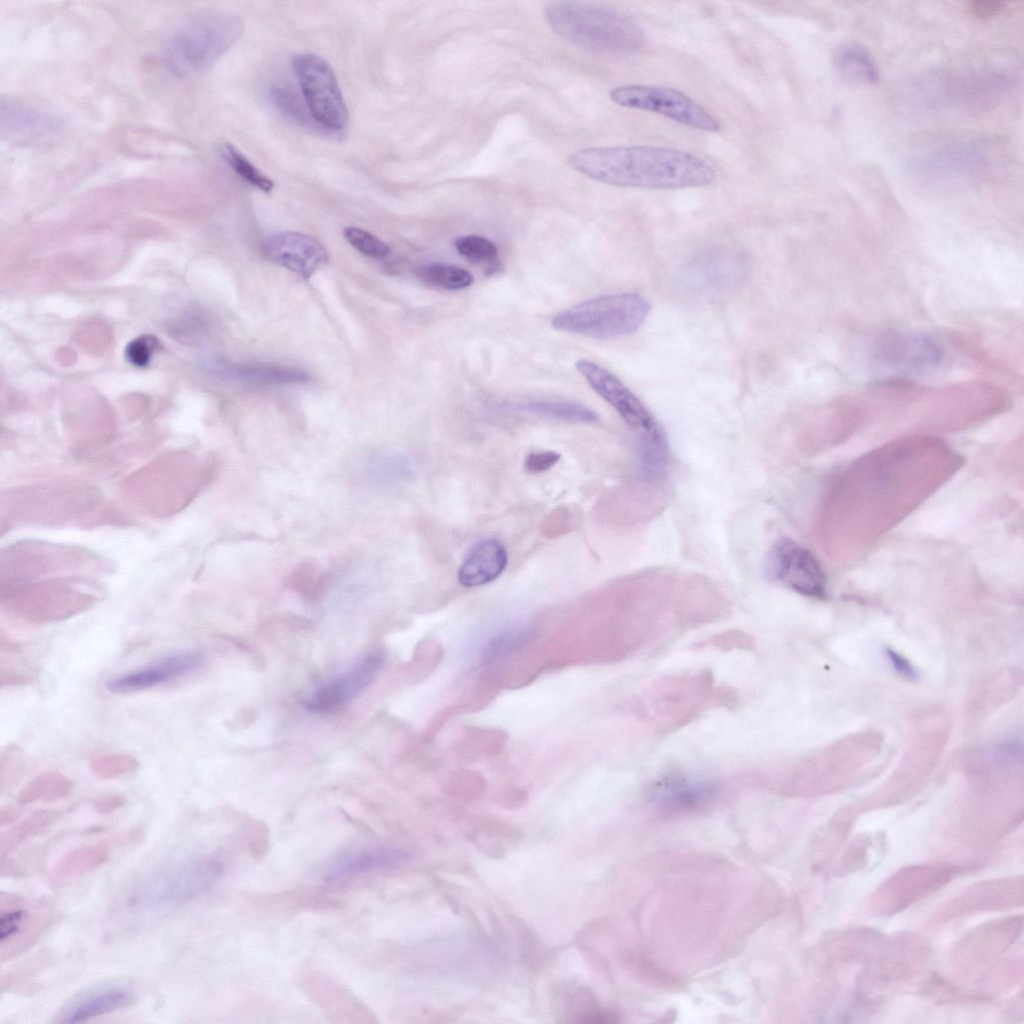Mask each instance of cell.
I'll return each mask as SVG.
<instances>
[{
  "mask_svg": "<svg viewBox=\"0 0 1024 1024\" xmlns=\"http://www.w3.org/2000/svg\"><path fill=\"white\" fill-rule=\"evenodd\" d=\"M568 162L596 181L620 187H701L716 176L712 166L691 153L648 145L585 148L575 151Z\"/></svg>",
  "mask_w": 1024,
  "mask_h": 1024,
  "instance_id": "6da1fadb",
  "label": "cell"
},
{
  "mask_svg": "<svg viewBox=\"0 0 1024 1024\" xmlns=\"http://www.w3.org/2000/svg\"><path fill=\"white\" fill-rule=\"evenodd\" d=\"M550 27L560 37L598 53L627 54L640 49L643 31L629 18L610 9L576 1L550 2L544 9Z\"/></svg>",
  "mask_w": 1024,
  "mask_h": 1024,
  "instance_id": "7a4b0ae2",
  "label": "cell"
},
{
  "mask_svg": "<svg viewBox=\"0 0 1024 1024\" xmlns=\"http://www.w3.org/2000/svg\"><path fill=\"white\" fill-rule=\"evenodd\" d=\"M243 24L228 13H208L181 25L167 40L163 58L177 76H189L213 64L239 38Z\"/></svg>",
  "mask_w": 1024,
  "mask_h": 1024,
  "instance_id": "3957f363",
  "label": "cell"
},
{
  "mask_svg": "<svg viewBox=\"0 0 1024 1024\" xmlns=\"http://www.w3.org/2000/svg\"><path fill=\"white\" fill-rule=\"evenodd\" d=\"M223 874L224 864L214 856L185 860L140 880L132 889L128 904L139 910L182 905L209 892Z\"/></svg>",
  "mask_w": 1024,
  "mask_h": 1024,
  "instance_id": "277c9868",
  "label": "cell"
},
{
  "mask_svg": "<svg viewBox=\"0 0 1024 1024\" xmlns=\"http://www.w3.org/2000/svg\"><path fill=\"white\" fill-rule=\"evenodd\" d=\"M650 311V303L641 295L617 293L582 301L556 315L551 325L558 331L612 339L636 332Z\"/></svg>",
  "mask_w": 1024,
  "mask_h": 1024,
  "instance_id": "5b68a950",
  "label": "cell"
},
{
  "mask_svg": "<svg viewBox=\"0 0 1024 1024\" xmlns=\"http://www.w3.org/2000/svg\"><path fill=\"white\" fill-rule=\"evenodd\" d=\"M723 694L707 674L671 677L651 686L641 699V709L658 725L675 726L722 701Z\"/></svg>",
  "mask_w": 1024,
  "mask_h": 1024,
  "instance_id": "8992f818",
  "label": "cell"
},
{
  "mask_svg": "<svg viewBox=\"0 0 1024 1024\" xmlns=\"http://www.w3.org/2000/svg\"><path fill=\"white\" fill-rule=\"evenodd\" d=\"M292 67L312 120L332 132L345 129L348 110L329 63L319 55L301 53L293 57Z\"/></svg>",
  "mask_w": 1024,
  "mask_h": 1024,
  "instance_id": "52a82bcc",
  "label": "cell"
},
{
  "mask_svg": "<svg viewBox=\"0 0 1024 1024\" xmlns=\"http://www.w3.org/2000/svg\"><path fill=\"white\" fill-rule=\"evenodd\" d=\"M619 106L656 113L691 128L707 132L721 129L720 122L685 93L664 86L625 85L611 90Z\"/></svg>",
  "mask_w": 1024,
  "mask_h": 1024,
  "instance_id": "ba28073f",
  "label": "cell"
},
{
  "mask_svg": "<svg viewBox=\"0 0 1024 1024\" xmlns=\"http://www.w3.org/2000/svg\"><path fill=\"white\" fill-rule=\"evenodd\" d=\"M768 579L801 595L823 599L827 595L825 574L815 556L788 537L779 538L764 560Z\"/></svg>",
  "mask_w": 1024,
  "mask_h": 1024,
  "instance_id": "9c48e42d",
  "label": "cell"
},
{
  "mask_svg": "<svg viewBox=\"0 0 1024 1024\" xmlns=\"http://www.w3.org/2000/svg\"><path fill=\"white\" fill-rule=\"evenodd\" d=\"M575 367L590 387L636 433L637 438L664 433L644 403L610 371L586 359L578 360Z\"/></svg>",
  "mask_w": 1024,
  "mask_h": 1024,
  "instance_id": "30bf717a",
  "label": "cell"
},
{
  "mask_svg": "<svg viewBox=\"0 0 1024 1024\" xmlns=\"http://www.w3.org/2000/svg\"><path fill=\"white\" fill-rule=\"evenodd\" d=\"M380 651L368 653L347 670L317 688L304 701V707L315 713H331L345 707L376 679L384 664Z\"/></svg>",
  "mask_w": 1024,
  "mask_h": 1024,
  "instance_id": "8fae6325",
  "label": "cell"
},
{
  "mask_svg": "<svg viewBox=\"0 0 1024 1024\" xmlns=\"http://www.w3.org/2000/svg\"><path fill=\"white\" fill-rule=\"evenodd\" d=\"M720 791L721 787L713 780L671 773L653 784L649 799L661 813L682 814L708 806Z\"/></svg>",
  "mask_w": 1024,
  "mask_h": 1024,
  "instance_id": "7c38bea8",
  "label": "cell"
},
{
  "mask_svg": "<svg viewBox=\"0 0 1024 1024\" xmlns=\"http://www.w3.org/2000/svg\"><path fill=\"white\" fill-rule=\"evenodd\" d=\"M262 251L274 263L303 278H310L328 261L325 247L314 237L299 232H280L267 238Z\"/></svg>",
  "mask_w": 1024,
  "mask_h": 1024,
  "instance_id": "4fadbf2b",
  "label": "cell"
},
{
  "mask_svg": "<svg viewBox=\"0 0 1024 1024\" xmlns=\"http://www.w3.org/2000/svg\"><path fill=\"white\" fill-rule=\"evenodd\" d=\"M205 659V654L200 651L173 654L145 667L110 679L106 682V688L115 694L138 692L187 675L200 668Z\"/></svg>",
  "mask_w": 1024,
  "mask_h": 1024,
  "instance_id": "5bb4252c",
  "label": "cell"
},
{
  "mask_svg": "<svg viewBox=\"0 0 1024 1024\" xmlns=\"http://www.w3.org/2000/svg\"><path fill=\"white\" fill-rule=\"evenodd\" d=\"M33 911L18 896H1L0 942L1 958L11 957L27 949L49 926L50 916Z\"/></svg>",
  "mask_w": 1024,
  "mask_h": 1024,
  "instance_id": "9a60e30c",
  "label": "cell"
},
{
  "mask_svg": "<svg viewBox=\"0 0 1024 1024\" xmlns=\"http://www.w3.org/2000/svg\"><path fill=\"white\" fill-rule=\"evenodd\" d=\"M410 859L408 851L394 845H365L337 857L325 870L323 881L337 884L355 876L402 865Z\"/></svg>",
  "mask_w": 1024,
  "mask_h": 1024,
  "instance_id": "2e32d148",
  "label": "cell"
},
{
  "mask_svg": "<svg viewBox=\"0 0 1024 1024\" xmlns=\"http://www.w3.org/2000/svg\"><path fill=\"white\" fill-rule=\"evenodd\" d=\"M135 990L123 983L98 985L81 992L67 1002L55 1017V1022L65 1024L83 1023L92 1018L106 1015L131 1005Z\"/></svg>",
  "mask_w": 1024,
  "mask_h": 1024,
  "instance_id": "e0dca14e",
  "label": "cell"
},
{
  "mask_svg": "<svg viewBox=\"0 0 1024 1024\" xmlns=\"http://www.w3.org/2000/svg\"><path fill=\"white\" fill-rule=\"evenodd\" d=\"M875 356L886 365L919 371L938 365L941 351L929 338L893 332L878 339Z\"/></svg>",
  "mask_w": 1024,
  "mask_h": 1024,
  "instance_id": "ac0fdd59",
  "label": "cell"
},
{
  "mask_svg": "<svg viewBox=\"0 0 1024 1024\" xmlns=\"http://www.w3.org/2000/svg\"><path fill=\"white\" fill-rule=\"evenodd\" d=\"M60 128L51 114L34 106L8 101L1 106L2 134L16 141H33L55 135Z\"/></svg>",
  "mask_w": 1024,
  "mask_h": 1024,
  "instance_id": "d6986e66",
  "label": "cell"
},
{
  "mask_svg": "<svg viewBox=\"0 0 1024 1024\" xmlns=\"http://www.w3.org/2000/svg\"><path fill=\"white\" fill-rule=\"evenodd\" d=\"M508 554L496 538H486L473 546L459 567V583L468 588L483 586L496 580L505 570Z\"/></svg>",
  "mask_w": 1024,
  "mask_h": 1024,
  "instance_id": "ffe728a7",
  "label": "cell"
},
{
  "mask_svg": "<svg viewBox=\"0 0 1024 1024\" xmlns=\"http://www.w3.org/2000/svg\"><path fill=\"white\" fill-rule=\"evenodd\" d=\"M217 371L225 378L250 388H267L303 384L309 381L305 371L279 364L242 363L217 364Z\"/></svg>",
  "mask_w": 1024,
  "mask_h": 1024,
  "instance_id": "44dd1931",
  "label": "cell"
},
{
  "mask_svg": "<svg viewBox=\"0 0 1024 1024\" xmlns=\"http://www.w3.org/2000/svg\"><path fill=\"white\" fill-rule=\"evenodd\" d=\"M832 61L837 71L848 80L865 83L879 80V69L873 55L857 41L838 43L833 50Z\"/></svg>",
  "mask_w": 1024,
  "mask_h": 1024,
  "instance_id": "7402d4cb",
  "label": "cell"
},
{
  "mask_svg": "<svg viewBox=\"0 0 1024 1024\" xmlns=\"http://www.w3.org/2000/svg\"><path fill=\"white\" fill-rule=\"evenodd\" d=\"M506 409L550 420L591 424L598 415L582 404L558 400H520L506 404Z\"/></svg>",
  "mask_w": 1024,
  "mask_h": 1024,
  "instance_id": "603a6c76",
  "label": "cell"
},
{
  "mask_svg": "<svg viewBox=\"0 0 1024 1024\" xmlns=\"http://www.w3.org/2000/svg\"><path fill=\"white\" fill-rule=\"evenodd\" d=\"M979 153L969 144H953L928 152L922 160L923 168L932 172L954 174L972 167L980 161Z\"/></svg>",
  "mask_w": 1024,
  "mask_h": 1024,
  "instance_id": "cb8c5ba5",
  "label": "cell"
},
{
  "mask_svg": "<svg viewBox=\"0 0 1024 1024\" xmlns=\"http://www.w3.org/2000/svg\"><path fill=\"white\" fill-rule=\"evenodd\" d=\"M72 781L58 772H45L29 782L18 794V803L27 805L37 801L55 802L67 797Z\"/></svg>",
  "mask_w": 1024,
  "mask_h": 1024,
  "instance_id": "d4e9b609",
  "label": "cell"
},
{
  "mask_svg": "<svg viewBox=\"0 0 1024 1024\" xmlns=\"http://www.w3.org/2000/svg\"><path fill=\"white\" fill-rule=\"evenodd\" d=\"M61 816L62 813L57 810L42 809L33 812L7 831V833L1 835L0 848L2 857L23 842L40 835L57 822Z\"/></svg>",
  "mask_w": 1024,
  "mask_h": 1024,
  "instance_id": "484cf974",
  "label": "cell"
},
{
  "mask_svg": "<svg viewBox=\"0 0 1024 1024\" xmlns=\"http://www.w3.org/2000/svg\"><path fill=\"white\" fill-rule=\"evenodd\" d=\"M108 858L109 852L102 845L75 848L56 863L54 873L59 878H75L97 869Z\"/></svg>",
  "mask_w": 1024,
  "mask_h": 1024,
  "instance_id": "4316f807",
  "label": "cell"
},
{
  "mask_svg": "<svg viewBox=\"0 0 1024 1024\" xmlns=\"http://www.w3.org/2000/svg\"><path fill=\"white\" fill-rule=\"evenodd\" d=\"M415 275L424 283L445 290H461L473 283L472 274L464 268L430 263L415 269Z\"/></svg>",
  "mask_w": 1024,
  "mask_h": 1024,
  "instance_id": "83f0119b",
  "label": "cell"
},
{
  "mask_svg": "<svg viewBox=\"0 0 1024 1024\" xmlns=\"http://www.w3.org/2000/svg\"><path fill=\"white\" fill-rule=\"evenodd\" d=\"M226 162L248 184L269 193L274 188L273 181L263 174L241 151L232 144H225L222 149Z\"/></svg>",
  "mask_w": 1024,
  "mask_h": 1024,
  "instance_id": "f1b7e54d",
  "label": "cell"
},
{
  "mask_svg": "<svg viewBox=\"0 0 1024 1024\" xmlns=\"http://www.w3.org/2000/svg\"><path fill=\"white\" fill-rule=\"evenodd\" d=\"M458 253L475 264H491L498 258L497 246L480 235H463L455 240Z\"/></svg>",
  "mask_w": 1024,
  "mask_h": 1024,
  "instance_id": "f546056e",
  "label": "cell"
},
{
  "mask_svg": "<svg viewBox=\"0 0 1024 1024\" xmlns=\"http://www.w3.org/2000/svg\"><path fill=\"white\" fill-rule=\"evenodd\" d=\"M343 235L352 247L366 256L381 259L390 254L388 244L366 230L346 227Z\"/></svg>",
  "mask_w": 1024,
  "mask_h": 1024,
  "instance_id": "4dcf8cb0",
  "label": "cell"
},
{
  "mask_svg": "<svg viewBox=\"0 0 1024 1024\" xmlns=\"http://www.w3.org/2000/svg\"><path fill=\"white\" fill-rule=\"evenodd\" d=\"M135 758L123 754L103 755L90 763L92 772L101 779H113L137 769Z\"/></svg>",
  "mask_w": 1024,
  "mask_h": 1024,
  "instance_id": "1f68e13d",
  "label": "cell"
},
{
  "mask_svg": "<svg viewBox=\"0 0 1024 1024\" xmlns=\"http://www.w3.org/2000/svg\"><path fill=\"white\" fill-rule=\"evenodd\" d=\"M271 98L277 108L294 121L300 124L309 121L307 118L308 110H305L297 95L289 88L276 86L271 91Z\"/></svg>",
  "mask_w": 1024,
  "mask_h": 1024,
  "instance_id": "d6a6232c",
  "label": "cell"
},
{
  "mask_svg": "<svg viewBox=\"0 0 1024 1024\" xmlns=\"http://www.w3.org/2000/svg\"><path fill=\"white\" fill-rule=\"evenodd\" d=\"M156 344V339L150 335L136 338L126 347V359L135 366H146L151 359Z\"/></svg>",
  "mask_w": 1024,
  "mask_h": 1024,
  "instance_id": "836d02e7",
  "label": "cell"
},
{
  "mask_svg": "<svg viewBox=\"0 0 1024 1024\" xmlns=\"http://www.w3.org/2000/svg\"><path fill=\"white\" fill-rule=\"evenodd\" d=\"M560 458V454L555 451L529 453L524 459V468L532 474L542 473L552 468Z\"/></svg>",
  "mask_w": 1024,
  "mask_h": 1024,
  "instance_id": "e575fe53",
  "label": "cell"
},
{
  "mask_svg": "<svg viewBox=\"0 0 1024 1024\" xmlns=\"http://www.w3.org/2000/svg\"><path fill=\"white\" fill-rule=\"evenodd\" d=\"M884 653L898 674L910 680L917 678V671L905 657L890 647H885Z\"/></svg>",
  "mask_w": 1024,
  "mask_h": 1024,
  "instance_id": "d590c367",
  "label": "cell"
},
{
  "mask_svg": "<svg viewBox=\"0 0 1024 1024\" xmlns=\"http://www.w3.org/2000/svg\"><path fill=\"white\" fill-rule=\"evenodd\" d=\"M127 799L123 795L119 794H106L98 797L94 800V808L101 814L111 813L123 805H125Z\"/></svg>",
  "mask_w": 1024,
  "mask_h": 1024,
  "instance_id": "8d00e7d4",
  "label": "cell"
},
{
  "mask_svg": "<svg viewBox=\"0 0 1024 1024\" xmlns=\"http://www.w3.org/2000/svg\"><path fill=\"white\" fill-rule=\"evenodd\" d=\"M1004 2L998 0H980L973 1L970 5V9L976 16L989 17L997 13L1002 9Z\"/></svg>",
  "mask_w": 1024,
  "mask_h": 1024,
  "instance_id": "74e56055",
  "label": "cell"
},
{
  "mask_svg": "<svg viewBox=\"0 0 1024 1024\" xmlns=\"http://www.w3.org/2000/svg\"><path fill=\"white\" fill-rule=\"evenodd\" d=\"M17 815H18L17 811L14 810L13 808H6V809L3 808L1 810V815H0L1 825L3 826L5 824H8V823L12 822L17 817Z\"/></svg>",
  "mask_w": 1024,
  "mask_h": 1024,
  "instance_id": "f35d334b",
  "label": "cell"
}]
</instances>
